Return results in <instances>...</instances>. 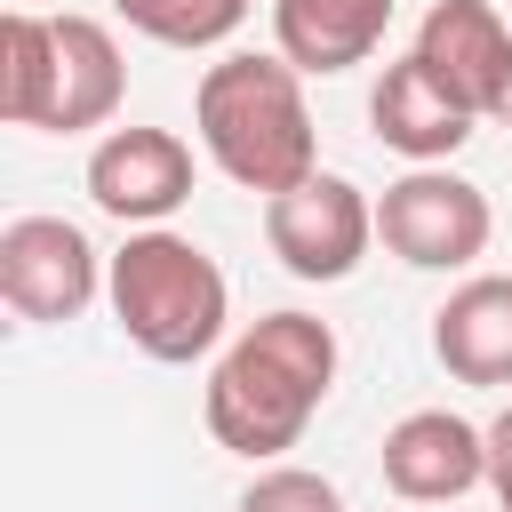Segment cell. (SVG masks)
<instances>
[{
  "instance_id": "1",
  "label": "cell",
  "mask_w": 512,
  "mask_h": 512,
  "mask_svg": "<svg viewBox=\"0 0 512 512\" xmlns=\"http://www.w3.org/2000/svg\"><path fill=\"white\" fill-rule=\"evenodd\" d=\"M328 384H336V328L312 312H264L208 368V392H200L208 440L248 464H272L304 440Z\"/></svg>"
},
{
  "instance_id": "2",
  "label": "cell",
  "mask_w": 512,
  "mask_h": 512,
  "mask_svg": "<svg viewBox=\"0 0 512 512\" xmlns=\"http://www.w3.org/2000/svg\"><path fill=\"white\" fill-rule=\"evenodd\" d=\"M192 128L200 152L240 184V192H296L304 176H320V136H312V104H304V72L288 56H216L200 72L192 96Z\"/></svg>"
},
{
  "instance_id": "3",
  "label": "cell",
  "mask_w": 512,
  "mask_h": 512,
  "mask_svg": "<svg viewBox=\"0 0 512 512\" xmlns=\"http://www.w3.org/2000/svg\"><path fill=\"white\" fill-rule=\"evenodd\" d=\"M128 96V64L112 24L96 16H0V120L8 128H48V136H88L112 128Z\"/></svg>"
},
{
  "instance_id": "4",
  "label": "cell",
  "mask_w": 512,
  "mask_h": 512,
  "mask_svg": "<svg viewBox=\"0 0 512 512\" xmlns=\"http://www.w3.org/2000/svg\"><path fill=\"white\" fill-rule=\"evenodd\" d=\"M104 296H112V320L120 336L160 360V368H184V360H208L224 344V320H232V280L224 264L192 240V232H128L112 272H104Z\"/></svg>"
},
{
  "instance_id": "5",
  "label": "cell",
  "mask_w": 512,
  "mask_h": 512,
  "mask_svg": "<svg viewBox=\"0 0 512 512\" xmlns=\"http://www.w3.org/2000/svg\"><path fill=\"white\" fill-rule=\"evenodd\" d=\"M376 240H384L400 264H416V272H464V264L488 256L496 208H488V192H480L472 176H456V168H408V176H392L384 200H376Z\"/></svg>"
},
{
  "instance_id": "6",
  "label": "cell",
  "mask_w": 512,
  "mask_h": 512,
  "mask_svg": "<svg viewBox=\"0 0 512 512\" xmlns=\"http://www.w3.org/2000/svg\"><path fill=\"white\" fill-rule=\"evenodd\" d=\"M264 240H272V256L296 272V280H312V288H328V280H352L360 272V256H368V240H376V200L352 184V176H304L296 192H280V200H264Z\"/></svg>"
},
{
  "instance_id": "7",
  "label": "cell",
  "mask_w": 512,
  "mask_h": 512,
  "mask_svg": "<svg viewBox=\"0 0 512 512\" xmlns=\"http://www.w3.org/2000/svg\"><path fill=\"white\" fill-rule=\"evenodd\" d=\"M104 256L88 248V232L80 224H64V216H16L8 232H0V296H8V312L16 320H32V328H64V320H80L96 296H104Z\"/></svg>"
},
{
  "instance_id": "8",
  "label": "cell",
  "mask_w": 512,
  "mask_h": 512,
  "mask_svg": "<svg viewBox=\"0 0 512 512\" xmlns=\"http://www.w3.org/2000/svg\"><path fill=\"white\" fill-rule=\"evenodd\" d=\"M472 120L512 128V24L496 0H432L408 48Z\"/></svg>"
},
{
  "instance_id": "9",
  "label": "cell",
  "mask_w": 512,
  "mask_h": 512,
  "mask_svg": "<svg viewBox=\"0 0 512 512\" xmlns=\"http://www.w3.org/2000/svg\"><path fill=\"white\" fill-rule=\"evenodd\" d=\"M88 200L128 232L168 224L192 200V144L176 128H104L88 152Z\"/></svg>"
},
{
  "instance_id": "10",
  "label": "cell",
  "mask_w": 512,
  "mask_h": 512,
  "mask_svg": "<svg viewBox=\"0 0 512 512\" xmlns=\"http://www.w3.org/2000/svg\"><path fill=\"white\" fill-rule=\"evenodd\" d=\"M376 464L400 504H456V496L488 488V424H472L456 408H408L384 432Z\"/></svg>"
},
{
  "instance_id": "11",
  "label": "cell",
  "mask_w": 512,
  "mask_h": 512,
  "mask_svg": "<svg viewBox=\"0 0 512 512\" xmlns=\"http://www.w3.org/2000/svg\"><path fill=\"white\" fill-rule=\"evenodd\" d=\"M368 128H376V144L400 152L408 168H448V160L472 144L480 120H472L416 56H400V64H384V80L368 88Z\"/></svg>"
},
{
  "instance_id": "12",
  "label": "cell",
  "mask_w": 512,
  "mask_h": 512,
  "mask_svg": "<svg viewBox=\"0 0 512 512\" xmlns=\"http://www.w3.org/2000/svg\"><path fill=\"white\" fill-rule=\"evenodd\" d=\"M432 352L456 384H512V272H472L432 312Z\"/></svg>"
},
{
  "instance_id": "13",
  "label": "cell",
  "mask_w": 512,
  "mask_h": 512,
  "mask_svg": "<svg viewBox=\"0 0 512 512\" xmlns=\"http://www.w3.org/2000/svg\"><path fill=\"white\" fill-rule=\"evenodd\" d=\"M392 0H272V56L296 72H352L384 48Z\"/></svg>"
},
{
  "instance_id": "14",
  "label": "cell",
  "mask_w": 512,
  "mask_h": 512,
  "mask_svg": "<svg viewBox=\"0 0 512 512\" xmlns=\"http://www.w3.org/2000/svg\"><path fill=\"white\" fill-rule=\"evenodd\" d=\"M160 48H224L248 24V0H112Z\"/></svg>"
},
{
  "instance_id": "15",
  "label": "cell",
  "mask_w": 512,
  "mask_h": 512,
  "mask_svg": "<svg viewBox=\"0 0 512 512\" xmlns=\"http://www.w3.org/2000/svg\"><path fill=\"white\" fill-rule=\"evenodd\" d=\"M240 512H344V496H336V480H320L304 464H272V472L248 480Z\"/></svg>"
},
{
  "instance_id": "16",
  "label": "cell",
  "mask_w": 512,
  "mask_h": 512,
  "mask_svg": "<svg viewBox=\"0 0 512 512\" xmlns=\"http://www.w3.org/2000/svg\"><path fill=\"white\" fill-rule=\"evenodd\" d=\"M488 496L512 512V408L488 424Z\"/></svg>"
}]
</instances>
